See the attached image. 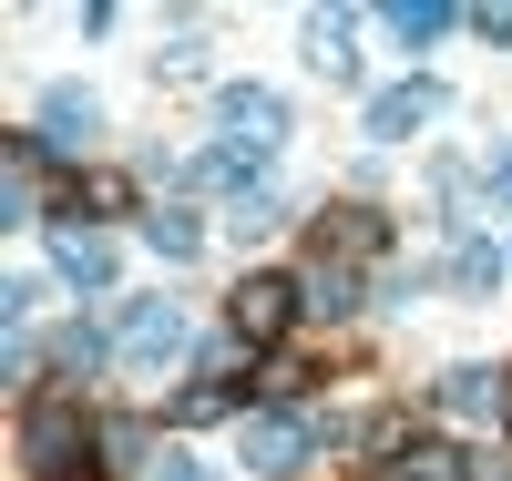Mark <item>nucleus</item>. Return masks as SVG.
<instances>
[{
    "instance_id": "3",
    "label": "nucleus",
    "mask_w": 512,
    "mask_h": 481,
    "mask_svg": "<svg viewBox=\"0 0 512 481\" xmlns=\"http://www.w3.org/2000/svg\"><path fill=\"white\" fill-rule=\"evenodd\" d=\"M226 318H236V338H246V348H267L287 318H308V308H297V287H287V277H236Z\"/></svg>"
},
{
    "instance_id": "5",
    "label": "nucleus",
    "mask_w": 512,
    "mask_h": 481,
    "mask_svg": "<svg viewBox=\"0 0 512 481\" xmlns=\"http://www.w3.org/2000/svg\"><path fill=\"white\" fill-rule=\"evenodd\" d=\"M52 267H62L72 287H113V246L82 226V215H62V226H52Z\"/></svg>"
},
{
    "instance_id": "1",
    "label": "nucleus",
    "mask_w": 512,
    "mask_h": 481,
    "mask_svg": "<svg viewBox=\"0 0 512 481\" xmlns=\"http://www.w3.org/2000/svg\"><path fill=\"white\" fill-rule=\"evenodd\" d=\"M216 123H226V144H236V154H256V164L287 144V103H277V93H256V82H236V93L216 103Z\"/></svg>"
},
{
    "instance_id": "13",
    "label": "nucleus",
    "mask_w": 512,
    "mask_h": 481,
    "mask_svg": "<svg viewBox=\"0 0 512 481\" xmlns=\"http://www.w3.org/2000/svg\"><path fill=\"white\" fill-rule=\"evenodd\" d=\"M328 246H338V256H379V215H369V205H338V215H328Z\"/></svg>"
},
{
    "instance_id": "19",
    "label": "nucleus",
    "mask_w": 512,
    "mask_h": 481,
    "mask_svg": "<svg viewBox=\"0 0 512 481\" xmlns=\"http://www.w3.org/2000/svg\"><path fill=\"white\" fill-rule=\"evenodd\" d=\"M144 481H216V471H205V461H195V451H164V461H154V471H144Z\"/></svg>"
},
{
    "instance_id": "7",
    "label": "nucleus",
    "mask_w": 512,
    "mask_h": 481,
    "mask_svg": "<svg viewBox=\"0 0 512 481\" xmlns=\"http://www.w3.org/2000/svg\"><path fill=\"white\" fill-rule=\"evenodd\" d=\"M431 113H441L431 82H400V93H379V103H369V144H400V134H420Z\"/></svg>"
},
{
    "instance_id": "12",
    "label": "nucleus",
    "mask_w": 512,
    "mask_h": 481,
    "mask_svg": "<svg viewBox=\"0 0 512 481\" xmlns=\"http://www.w3.org/2000/svg\"><path fill=\"white\" fill-rule=\"evenodd\" d=\"M144 236H154V256H195V246H205V226H195L185 205H154V215H144Z\"/></svg>"
},
{
    "instance_id": "11",
    "label": "nucleus",
    "mask_w": 512,
    "mask_h": 481,
    "mask_svg": "<svg viewBox=\"0 0 512 481\" xmlns=\"http://www.w3.org/2000/svg\"><path fill=\"white\" fill-rule=\"evenodd\" d=\"M390 31L410 41V52H431V41L451 31V11H441V0H390Z\"/></svg>"
},
{
    "instance_id": "15",
    "label": "nucleus",
    "mask_w": 512,
    "mask_h": 481,
    "mask_svg": "<svg viewBox=\"0 0 512 481\" xmlns=\"http://www.w3.org/2000/svg\"><path fill=\"white\" fill-rule=\"evenodd\" d=\"M226 410H236V389H226V379H195L185 400H175V420H226Z\"/></svg>"
},
{
    "instance_id": "10",
    "label": "nucleus",
    "mask_w": 512,
    "mask_h": 481,
    "mask_svg": "<svg viewBox=\"0 0 512 481\" xmlns=\"http://www.w3.org/2000/svg\"><path fill=\"white\" fill-rule=\"evenodd\" d=\"M297 308H308V318H349V308H359V277H349V267H318L308 287H297Z\"/></svg>"
},
{
    "instance_id": "6",
    "label": "nucleus",
    "mask_w": 512,
    "mask_h": 481,
    "mask_svg": "<svg viewBox=\"0 0 512 481\" xmlns=\"http://www.w3.org/2000/svg\"><path fill=\"white\" fill-rule=\"evenodd\" d=\"M93 134H103V113H93V93H72V82H62V93L41 103V154H82Z\"/></svg>"
},
{
    "instance_id": "18",
    "label": "nucleus",
    "mask_w": 512,
    "mask_h": 481,
    "mask_svg": "<svg viewBox=\"0 0 512 481\" xmlns=\"http://www.w3.org/2000/svg\"><path fill=\"white\" fill-rule=\"evenodd\" d=\"M451 277H461V287H492L502 267H492V246H461V256H451Z\"/></svg>"
},
{
    "instance_id": "9",
    "label": "nucleus",
    "mask_w": 512,
    "mask_h": 481,
    "mask_svg": "<svg viewBox=\"0 0 512 481\" xmlns=\"http://www.w3.org/2000/svg\"><path fill=\"white\" fill-rule=\"evenodd\" d=\"M441 410H451V420H492V410H502V369H482V359L451 369V379H441Z\"/></svg>"
},
{
    "instance_id": "16",
    "label": "nucleus",
    "mask_w": 512,
    "mask_h": 481,
    "mask_svg": "<svg viewBox=\"0 0 512 481\" xmlns=\"http://www.w3.org/2000/svg\"><path fill=\"white\" fill-rule=\"evenodd\" d=\"M52 359H62V369H93V359H103V328H62Z\"/></svg>"
},
{
    "instance_id": "21",
    "label": "nucleus",
    "mask_w": 512,
    "mask_h": 481,
    "mask_svg": "<svg viewBox=\"0 0 512 481\" xmlns=\"http://www.w3.org/2000/svg\"><path fill=\"white\" fill-rule=\"evenodd\" d=\"M492 195H502V205H512V154H502V164H492Z\"/></svg>"
},
{
    "instance_id": "4",
    "label": "nucleus",
    "mask_w": 512,
    "mask_h": 481,
    "mask_svg": "<svg viewBox=\"0 0 512 481\" xmlns=\"http://www.w3.org/2000/svg\"><path fill=\"white\" fill-rule=\"evenodd\" d=\"M175 348H185V308H175V297H134V308H123V359L164 369Z\"/></svg>"
},
{
    "instance_id": "8",
    "label": "nucleus",
    "mask_w": 512,
    "mask_h": 481,
    "mask_svg": "<svg viewBox=\"0 0 512 481\" xmlns=\"http://www.w3.org/2000/svg\"><path fill=\"white\" fill-rule=\"evenodd\" d=\"M297 451H308V430H297L287 410H256L246 420V471H297Z\"/></svg>"
},
{
    "instance_id": "2",
    "label": "nucleus",
    "mask_w": 512,
    "mask_h": 481,
    "mask_svg": "<svg viewBox=\"0 0 512 481\" xmlns=\"http://www.w3.org/2000/svg\"><path fill=\"white\" fill-rule=\"evenodd\" d=\"M82 441H93V430H82V410H72V400H41V410H31V430H21V451H31V471H41V481H62V471L82 461Z\"/></svg>"
},
{
    "instance_id": "17",
    "label": "nucleus",
    "mask_w": 512,
    "mask_h": 481,
    "mask_svg": "<svg viewBox=\"0 0 512 481\" xmlns=\"http://www.w3.org/2000/svg\"><path fill=\"white\" fill-rule=\"evenodd\" d=\"M390 481H461V461H451V451H410Z\"/></svg>"
},
{
    "instance_id": "14",
    "label": "nucleus",
    "mask_w": 512,
    "mask_h": 481,
    "mask_svg": "<svg viewBox=\"0 0 512 481\" xmlns=\"http://www.w3.org/2000/svg\"><path fill=\"white\" fill-rule=\"evenodd\" d=\"M308 62H318V72H349V21H338V11L308 21Z\"/></svg>"
},
{
    "instance_id": "20",
    "label": "nucleus",
    "mask_w": 512,
    "mask_h": 481,
    "mask_svg": "<svg viewBox=\"0 0 512 481\" xmlns=\"http://www.w3.org/2000/svg\"><path fill=\"white\" fill-rule=\"evenodd\" d=\"M482 21V41H512V0H492V11H472Z\"/></svg>"
}]
</instances>
